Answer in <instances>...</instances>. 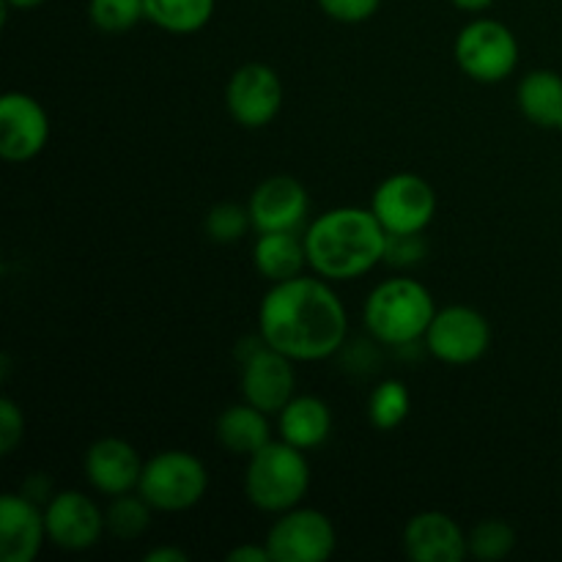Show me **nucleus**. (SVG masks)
I'll return each mask as SVG.
<instances>
[{
    "instance_id": "obj_1",
    "label": "nucleus",
    "mask_w": 562,
    "mask_h": 562,
    "mask_svg": "<svg viewBox=\"0 0 562 562\" xmlns=\"http://www.w3.org/2000/svg\"><path fill=\"white\" fill-rule=\"evenodd\" d=\"M258 335L294 362H322L344 349L349 316L329 280L300 274L263 294Z\"/></svg>"
},
{
    "instance_id": "obj_2",
    "label": "nucleus",
    "mask_w": 562,
    "mask_h": 562,
    "mask_svg": "<svg viewBox=\"0 0 562 562\" xmlns=\"http://www.w3.org/2000/svg\"><path fill=\"white\" fill-rule=\"evenodd\" d=\"M387 231L371 206H338L318 214L305 231L307 267L329 283H346L384 263Z\"/></svg>"
},
{
    "instance_id": "obj_3",
    "label": "nucleus",
    "mask_w": 562,
    "mask_h": 562,
    "mask_svg": "<svg viewBox=\"0 0 562 562\" xmlns=\"http://www.w3.org/2000/svg\"><path fill=\"white\" fill-rule=\"evenodd\" d=\"M437 316L431 291L415 278H390L368 294L362 322L373 340L384 346H412L426 338Z\"/></svg>"
},
{
    "instance_id": "obj_4",
    "label": "nucleus",
    "mask_w": 562,
    "mask_h": 562,
    "mask_svg": "<svg viewBox=\"0 0 562 562\" xmlns=\"http://www.w3.org/2000/svg\"><path fill=\"white\" fill-rule=\"evenodd\" d=\"M311 488V464L305 450L272 439L247 459L245 494L252 508L263 514H285L302 505Z\"/></svg>"
},
{
    "instance_id": "obj_5",
    "label": "nucleus",
    "mask_w": 562,
    "mask_h": 562,
    "mask_svg": "<svg viewBox=\"0 0 562 562\" xmlns=\"http://www.w3.org/2000/svg\"><path fill=\"white\" fill-rule=\"evenodd\" d=\"M209 472L190 450H159L143 464L137 492L159 514H181L206 497Z\"/></svg>"
},
{
    "instance_id": "obj_6",
    "label": "nucleus",
    "mask_w": 562,
    "mask_h": 562,
    "mask_svg": "<svg viewBox=\"0 0 562 562\" xmlns=\"http://www.w3.org/2000/svg\"><path fill=\"white\" fill-rule=\"evenodd\" d=\"M453 58L470 80L497 86L519 66V38L505 22L477 16L467 22L453 42Z\"/></svg>"
},
{
    "instance_id": "obj_7",
    "label": "nucleus",
    "mask_w": 562,
    "mask_h": 562,
    "mask_svg": "<svg viewBox=\"0 0 562 562\" xmlns=\"http://www.w3.org/2000/svg\"><path fill=\"white\" fill-rule=\"evenodd\" d=\"M239 355V390L241 401L258 406L267 415H280L285 404L296 393V373L294 360L283 351L272 349L267 340L258 338L245 340V349H236Z\"/></svg>"
},
{
    "instance_id": "obj_8",
    "label": "nucleus",
    "mask_w": 562,
    "mask_h": 562,
    "mask_svg": "<svg viewBox=\"0 0 562 562\" xmlns=\"http://www.w3.org/2000/svg\"><path fill=\"white\" fill-rule=\"evenodd\" d=\"M272 562H324L335 554L338 532L333 519L318 508H296L278 514L267 532Z\"/></svg>"
},
{
    "instance_id": "obj_9",
    "label": "nucleus",
    "mask_w": 562,
    "mask_h": 562,
    "mask_svg": "<svg viewBox=\"0 0 562 562\" xmlns=\"http://www.w3.org/2000/svg\"><path fill=\"white\" fill-rule=\"evenodd\" d=\"M437 190L417 173H393L373 190L371 212L387 234H423L437 217Z\"/></svg>"
},
{
    "instance_id": "obj_10",
    "label": "nucleus",
    "mask_w": 562,
    "mask_h": 562,
    "mask_svg": "<svg viewBox=\"0 0 562 562\" xmlns=\"http://www.w3.org/2000/svg\"><path fill=\"white\" fill-rule=\"evenodd\" d=\"M428 355L445 366H472L492 346V327L481 311L470 305H448L437 311L426 338Z\"/></svg>"
},
{
    "instance_id": "obj_11",
    "label": "nucleus",
    "mask_w": 562,
    "mask_h": 562,
    "mask_svg": "<svg viewBox=\"0 0 562 562\" xmlns=\"http://www.w3.org/2000/svg\"><path fill=\"white\" fill-rule=\"evenodd\" d=\"M283 99L285 91L280 75L272 66L258 60L239 66L225 88L228 113L241 130H263L272 124L283 110Z\"/></svg>"
},
{
    "instance_id": "obj_12",
    "label": "nucleus",
    "mask_w": 562,
    "mask_h": 562,
    "mask_svg": "<svg viewBox=\"0 0 562 562\" xmlns=\"http://www.w3.org/2000/svg\"><path fill=\"white\" fill-rule=\"evenodd\" d=\"M44 525H47V541L60 552H86L97 547L108 532L104 510L77 488L53 494V499L44 505Z\"/></svg>"
},
{
    "instance_id": "obj_13",
    "label": "nucleus",
    "mask_w": 562,
    "mask_h": 562,
    "mask_svg": "<svg viewBox=\"0 0 562 562\" xmlns=\"http://www.w3.org/2000/svg\"><path fill=\"white\" fill-rule=\"evenodd\" d=\"M49 115L36 97L9 91L0 99V157L5 162H31L47 148Z\"/></svg>"
},
{
    "instance_id": "obj_14",
    "label": "nucleus",
    "mask_w": 562,
    "mask_h": 562,
    "mask_svg": "<svg viewBox=\"0 0 562 562\" xmlns=\"http://www.w3.org/2000/svg\"><path fill=\"white\" fill-rule=\"evenodd\" d=\"M247 209L256 234L300 231L311 212V195L294 176H269L252 190Z\"/></svg>"
},
{
    "instance_id": "obj_15",
    "label": "nucleus",
    "mask_w": 562,
    "mask_h": 562,
    "mask_svg": "<svg viewBox=\"0 0 562 562\" xmlns=\"http://www.w3.org/2000/svg\"><path fill=\"white\" fill-rule=\"evenodd\" d=\"M143 464L146 461L126 439L102 437L86 450L82 472H86V481L91 483L93 492L104 494V497H119V494L137 492Z\"/></svg>"
},
{
    "instance_id": "obj_16",
    "label": "nucleus",
    "mask_w": 562,
    "mask_h": 562,
    "mask_svg": "<svg viewBox=\"0 0 562 562\" xmlns=\"http://www.w3.org/2000/svg\"><path fill=\"white\" fill-rule=\"evenodd\" d=\"M404 552L412 562H461L470 558V543L453 516L423 510L406 521Z\"/></svg>"
},
{
    "instance_id": "obj_17",
    "label": "nucleus",
    "mask_w": 562,
    "mask_h": 562,
    "mask_svg": "<svg viewBox=\"0 0 562 562\" xmlns=\"http://www.w3.org/2000/svg\"><path fill=\"white\" fill-rule=\"evenodd\" d=\"M47 538L44 508L22 492L0 497V558L3 562H33Z\"/></svg>"
},
{
    "instance_id": "obj_18",
    "label": "nucleus",
    "mask_w": 562,
    "mask_h": 562,
    "mask_svg": "<svg viewBox=\"0 0 562 562\" xmlns=\"http://www.w3.org/2000/svg\"><path fill=\"white\" fill-rule=\"evenodd\" d=\"M278 434L283 442L300 450H316L333 434V412L318 395H294L278 415Z\"/></svg>"
},
{
    "instance_id": "obj_19",
    "label": "nucleus",
    "mask_w": 562,
    "mask_h": 562,
    "mask_svg": "<svg viewBox=\"0 0 562 562\" xmlns=\"http://www.w3.org/2000/svg\"><path fill=\"white\" fill-rule=\"evenodd\" d=\"M252 267L267 283L300 278L307 267L305 236H300L296 231L258 234L256 245H252Z\"/></svg>"
},
{
    "instance_id": "obj_20",
    "label": "nucleus",
    "mask_w": 562,
    "mask_h": 562,
    "mask_svg": "<svg viewBox=\"0 0 562 562\" xmlns=\"http://www.w3.org/2000/svg\"><path fill=\"white\" fill-rule=\"evenodd\" d=\"M214 434H217V442L231 456H245V459H250L263 445L272 442L269 415L258 409V406L247 404V401L231 404L228 409H223V415L217 417V426H214Z\"/></svg>"
},
{
    "instance_id": "obj_21",
    "label": "nucleus",
    "mask_w": 562,
    "mask_h": 562,
    "mask_svg": "<svg viewBox=\"0 0 562 562\" xmlns=\"http://www.w3.org/2000/svg\"><path fill=\"white\" fill-rule=\"evenodd\" d=\"M516 104L530 124L541 130H562V75L536 69L516 86Z\"/></svg>"
},
{
    "instance_id": "obj_22",
    "label": "nucleus",
    "mask_w": 562,
    "mask_h": 562,
    "mask_svg": "<svg viewBox=\"0 0 562 562\" xmlns=\"http://www.w3.org/2000/svg\"><path fill=\"white\" fill-rule=\"evenodd\" d=\"M143 3H146V20L154 22L159 31L176 36L203 31L217 9V0H143Z\"/></svg>"
},
{
    "instance_id": "obj_23",
    "label": "nucleus",
    "mask_w": 562,
    "mask_h": 562,
    "mask_svg": "<svg viewBox=\"0 0 562 562\" xmlns=\"http://www.w3.org/2000/svg\"><path fill=\"white\" fill-rule=\"evenodd\" d=\"M151 503L143 497L140 492H126L119 497H110L108 508H104V525L108 532L119 541H135L151 525Z\"/></svg>"
},
{
    "instance_id": "obj_24",
    "label": "nucleus",
    "mask_w": 562,
    "mask_h": 562,
    "mask_svg": "<svg viewBox=\"0 0 562 562\" xmlns=\"http://www.w3.org/2000/svg\"><path fill=\"white\" fill-rule=\"evenodd\" d=\"M412 395L401 379H384L368 395V420L379 431H393L409 417Z\"/></svg>"
},
{
    "instance_id": "obj_25",
    "label": "nucleus",
    "mask_w": 562,
    "mask_h": 562,
    "mask_svg": "<svg viewBox=\"0 0 562 562\" xmlns=\"http://www.w3.org/2000/svg\"><path fill=\"white\" fill-rule=\"evenodd\" d=\"M467 543H470V558L497 562L516 549V530L503 519H483L467 532Z\"/></svg>"
},
{
    "instance_id": "obj_26",
    "label": "nucleus",
    "mask_w": 562,
    "mask_h": 562,
    "mask_svg": "<svg viewBox=\"0 0 562 562\" xmlns=\"http://www.w3.org/2000/svg\"><path fill=\"white\" fill-rule=\"evenodd\" d=\"M88 20L97 31L119 36L146 20L143 0H88Z\"/></svg>"
},
{
    "instance_id": "obj_27",
    "label": "nucleus",
    "mask_w": 562,
    "mask_h": 562,
    "mask_svg": "<svg viewBox=\"0 0 562 562\" xmlns=\"http://www.w3.org/2000/svg\"><path fill=\"white\" fill-rule=\"evenodd\" d=\"M203 228H206V236L214 245H234V241H239L252 228L250 209L234 201L214 203L209 209Z\"/></svg>"
},
{
    "instance_id": "obj_28",
    "label": "nucleus",
    "mask_w": 562,
    "mask_h": 562,
    "mask_svg": "<svg viewBox=\"0 0 562 562\" xmlns=\"http://www.w3.org/2000/svg\"><path fill=\"white\" fill-rule=\"evenodd\" d=\"M428 245L423 234H387V245H384V263L395 269L415 267L426 258Z\"/></svg>"
},
{
    "instance_id": "obj_29",
    "label": "nucleus",
    "mask_w": 562,
    "mask_h": 562,
    "mask_svg": "<svg viewBox=\"0 0 562 562\" xmlns=\"http://www.w3.org/2000/svg\"><path fill=\"white\" fill-rule=\"evenodd\" d=\"M316 3L329 20L344 22V25H360L376 14L382 0H316Z\"/></svg>"
},
{
    "instance_id": "obj_30",
    "label": "nucleus",
    "mask_w": 562,
    "mask_h": 562,
    "mask_svg": "<svg viewBox=\"0 0 562 562\" xmlns=\"http://www.w3.org/2000/svg\"><path fill=\"white\" fill-rule=\"evenodd\" d=\"M25 437V417L11 398H0V456H11Z\"/></svg>"
},
{
    "instance_id": "obj_31",
    "label": "nucleus",
    "mask_w": 562,
    "mask_h": 562,
    "mask_svg": "<svg viewBox=\"0 0 562 562\" xmlns=\"http://www.w3.org/2000/svg\"><path fill=\"white\" fill-rule=\"evenodd\" d=\"M20 492L25 494L27 499H33V503H38L44 508V505L53 499L55 488H53V481H49L47 475H42V472H33L31 477H27L25 483L20 486Z\"/></svg>"
},
{
    "instance_id": "obj_32",
    "label": "nucleus",
    "mask_w": 562,
    "mask_h": 562,
    "mask_svg": "<svg viewBox=\"0 0 562 562\" xmlns=\"http://www.w3.org/2000/svg\"><path fill=\"white\" fill-rule=\"evenodd\" d=\"M228 562H272L267 543H241V547L231 549Z\"/></svg>"
},
{
    "instance_id": "obj_33",
    "label": "nucleus",
    "mask_w": 562,
    "mask_h": 562,
    "mask_svg": "<svg viewBox=\"0 0 562 562\" xmlns=\"http://www.w3.org/2000/svg\"><path fill=\"white\" fill-rule=\"evenodd\" d=\"M143 560L146 562H187L190 560V554L179 547H157V549H151V552H146V558Z\"/></svg>"
},
{
    "instance_id": "obj_34",
    "label": "nucleus",
    "mask_w": 562,
    "mask_h": 562,
    "mask_svg": "<svg viewBox=\"0 0 562 562\" xmlns=\"http://www.w3.org/2000/svg\"><path fill=\"white\" fill-rule=\"evenodd\" d=\"M459 11H467V14H483L486 9H492L494 0H450Z\"/></svg>"
},
{
    "instance_id": "obj_35",
    "label": "nucleus",
    "mask_w": 562,
    "mask_h": 562,
    "mask_svg": "<svg viewBox=\"0 0 562 562\" xmlns=\"http://www.w3.org/2000/svg\"><path fill=\"white\" fill-rule=\"evenodd\" d=\"M42 3H47V0H3L5 9H16V11H31V9H38Z\"/></svg>"
}]
</instances>
